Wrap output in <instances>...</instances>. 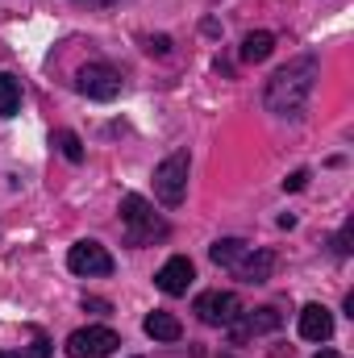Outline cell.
Returning <instances> with one entry per match:
<instances>
[{
    "mask_svg": "<svg viewBox=\"0 0 354 358\" xmlns=\"http://www.w3.org/2000/svg\"><path fill=\"white\" fill-rule=\"evenodd\" d=\"M317 80H321V59L317 55L288 59L263 88L267 113H275V117H300L304 104H309V96H313V88H317Z\"/></svg>",
    "mask_w": 354,
    "mask_h": 358,
    "instance_id": "obj_1",
    "label": "cell"
},
{
    "mask_svg": "<svg viewBox=\"0 0 354 358\" xmlns=\"http://www.w3.org/2000/svg\"><path fill=\"white\" fill-rule=\"evenodd\" d=\"M121 229H125V246H155V242L167 238V221L138 192L121 196Z\"/></svg>",
    "mask_w": 354,
    "mask_h": 358,
    "instance_id": "obj_2",
    "label": "cell"
},
{
    "mask_svg": "<svg viewBox=\"0 0 354 358\" xmlns=\"http://www.w3.org/2000/svg\"><path fill=\"white\" fill-rule=\"evenodd\" d=\"M187 171H192V155L187 150L167 155L155 167V196H159V204H167V208L183 204V196H187Z\"/></svg>",
    "mask_w": 354,
    "mask_h": 358,
    "instance_id": "obj_3",
    "label": "cell"
},
{
    "mask_svg": "<svg viewBox=\"0 0 354 358\" xmlns=\"http://www.w3.org/2000/svg\"><path fill=\"white\" fill-rule=\"evenodd\" d=\"M192 313H196L204 325H217V329H225V325H234V321H238V313H242V300H238V292H221V287H213V292H200V296H196Z\"/></svg>",
    "mask_w": 354,
    "mask_h": 358,
    "instance_id": "obj_4",
    "label": "cell"
},
{
    "mask_svg": "<svg viewBox=\"0 0 354 358\" xmlns=\"http://www.w3.org/2000/svg\"><path fill=\"white\" fill-rule=\"evenodd\" d=\"M76 88H80V96H88V100L108 104V100H117V96H121V71H117V67H108V63H88V67H80Z\"/></svg>",
    "mask_w": 354,
    "mask_h": 358,
    "instance_id": "obj_5",
    "label": "cell"
},
{
    "mask_svg": "<svg viewBox=\"0 0 354 358\" xmlns=\"http://www.w3.org/2000/svg\"><path fill=\"white\" fill-rule=\"evenodd\" d=\"M117 346H121V338L108 325H88L67 338V358H108Z\"/></svg>",
    "mask_w": 354,
    "mask_h": 358,
    "instance_id": "obj_6",
    "label": "cell"
},
{
    "mask_svg": "<svg viewBox=\"0 0 354 358\" xmlns=\"http://www.w3.org/2000/svg\"><path fill=\"white\" fill-rule=\"evenodd\" d=\"M67 267L76 271V275H88V279H96V275H113V255L100 246V242H92V238H84V242H76L71 250H67Z\"/></svg>",
    "mask_w": 354,
    "mask_h": 358,
    "instance_id": "obj_7",
    "label": "cell"
},
{
    "mask_svg": "<svg viewBox=\"0 0 354 358\" xmlns=\"http://www.w3.org/2000/svg\"><path fill=\"white\" fill-rule=\"evenodd\" d=\"M283 325V317H279V308H271V304H263V308H242L238 313V321L234 325H225L229 329V342L238 346V342H246V338H259V334H271V329H279Z\"/></svg>",
    "mask_w": 354,
    "mask_h": 358,
    "instance_id": "obj_8",
    "label": "cell"
},
{
    "mask_svg": "<svg viewBox=\"0 0 354 358\" xmlns=\"http://www.w3.org/2000/svg\"><path fill=\"white\" fill-rule=\"evenodd\" d=\"M192 279H196V267H192L187 255H171V259L159 267V275H155V283H159L163 296H187Z\"/></svg>",
    "mask_w": 354,
    "mask_h": 358,
    "instance_id": "obj_9",
    "label": "cell"
},
{
    "mask_svg": "<svg viewBox=\"0 0 354 358\" xmlns=\"http://www.w3.org/2000/svg\"><path fill=\"white\" fill-rule=\"evenodd\" d=\"M271 271H275V250H267V246H246V255L234 263L229 275L242 279V283H267Z\"/></svg>",
    "mask_w": 354,
    "mask_h": 358,
    "instance_id": "obj_10",
    "label": "cell"
},
{
    "mask_svg": "<svg viewBox=\"0 0 354 358\" xmlns=\"http://www.w3.org/2000/svg\"><path fill=\"white\" fill-rule=\"evenodd\" d=\"M300 338L304 342H330L334 338V313L325 304H304L300 308Z\"/></svg>",
    "mask_w": 354,
    "mask_h": 358,
    "instance_id": "obj_11",
    "label": "cell"
},
{
    "mask_svg": "<svg viewBox=\"0 0 354 358\" xmlns=\"http://www.w3.org/2000/svg\"><path fill=\"white\" fill-rule=\"evenodd\" d=\"M142 329H146V338H155V342H179L183 338V325H179L171 313H146V321H142Z\"/></svg>",
    "mask_w": 354,
    "mask_h": 358,
    "instance_id": "obj_12",
    "label": "cell"
},
{
    "mask_svg": "<svg viewBox=\"0 0 354 358\" xmlns=\"http://www.w3.org/2000/svg\"><path fill=\"white\" fill-rule=\"evenodd\" d=\"M271 50H275V34H267V29H255V34H246L242 38V63H263L271 59Z\"/></svg>",
    "mask_w": 354,
    "mask_h": 358,
    "instance_id": "obj_13",
    "label": "cell"
},
{
    "mask_svg": "<svg viewBox=\"0 0 354 358\" xmlns=\"http://www.w3.org/2000/svg\"><path fill=\"white\" fill-rule=\"evenodd\" d=\"M246 246H250V242H242V238H221V242L208 246V259H213L221 271H234V263L246 255Z\"/></svg>",
    "mask_w": 354,
    "mask_h": 358,
    "instance_id": "obj_14",
    "label": "cell"
},
{
    "mask_svg": "<svg viewBox=\"0 0 354 358\" xmlns=\"http://www.w3.org/2000/svg\"><path fill=\"white\" fill-rule=\"evenodd\" d=\"M17 113H21V80L8 76V71H0V117L8 121Z\"/></svg>",
    "mask_w": 354,
    "mask_h": 358,
    "instance_id": "obj_15",
    "label": "cell"
},
{
    "mask_svg": "<svg viewBox=\"0 0 354 358\" xmlns=\"http://www.w3.org/2000/svg\"><path fill=\"white\" fill-rule=\"evenodd\" d=\"M55 146L63 150V159H67V163H84V142H80V134L59 129V134H55Z\"/></svg>",
    "mask_w": 354,
    "mask_h": 358,
    "instance_id": "obj_16",
    "label": "cell"
},
{
    "mask_svg": "<svg viewBox=\"0 0 354 358\" xmlns=\"http://www.w3.org/2000/svg\"><path fill=\"white\" fill-rule=\"evenodd\" d=\"M351 242H354V217L338 229V234H334V255H338V259H346V255H351Z\"/></svg>",
    "mask_w": 354,
    "mask_h": 358,
    "instance_id": "obj_17",
    "label": "cell"
},
{
    "mask_svg": "<svg viewBox=\"0 0 354 358\" xmlns=\"http://www.w3.org/2000/svg\"><path fill=\"white\" fill-rule=\"evenodd\" d=\"M46 355H50V342H46V338H38V342H34L29 350H13V355L4 350L0 358H46Z\"/></svg>",
    "mask_w": 354,
    "mask_h": 358,
    "instance_id": "obj_18",
    "label": "cell"
},
{
    "mask_svg": "<svg viewBox=\"0 0 354 358\" xmlns=\"http://www.w3.org/2000/svg\"><path fill=\"white\" fill-rule=\"evenodd\" d=\"M304 183H309V171H292V176L283 179V192H300Z\"/></svg>",
    "mask_w": 354,
    "mask_h": 358,
    "instance_id": "obj_19",
    "label": "cell"
},
{
    "mask_svg": "<svg viewBox=\"0 0 354 358\" xmlns=\"http://www.w3.org/2000/svg\"><path fill=\"white\" fill-rule=\"evenodd\" d=\"M146 50H150V55H167V50H171V38H167V34H159V38H150V46H146Z\"/></svg>",
    "mask_w": 354,
    "mask_h": 358,
    "instance_id": "obj_20",
    "label": "cell"
},
{
    "mask_svg": "<svg viewBox=\"0 0 354 358\" xmlns=\"http://www.w3.org/2000/svg\"><path fill=\"white\" fill-rule=\"evenodd\" d=\"M88 313H108V300H84Z\"/></svg>",
    "mask_w": 354,
    "mask_h": 358,
    "instance_id": "obj_21",
    "label": "cell"
},
{
    "mask_svg": "<svg viewBox=\"0 0 354 358\" xmlns=\"http://www.w3.org/2000/svg\"><path fill=\"white\" fill-rule=\"evenodd\" d=\"M80 4H96V8H108V4H117V0H80Z\"/></svg>",
    "mask_w": 354,
    "mask_h": 358,
    "instance_id": "obj_22",
    "label": "cell"
},
{
    "mask_svg": "<svg viewBox=\"0 0 354 358\" xmlns=\"http://www.w3.org/2000/svg\"><path fill=\"white\" fill-rule=\"evenodd\" d=\"M313 358H342L338 350H321V355H313Z\"/></svg>",
    "mask_w": 354,
    "mask_h": 358,
    "instance_id": "obj_23",
    "label": "cell"
}]
</instances>
